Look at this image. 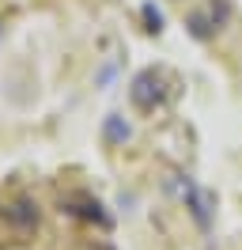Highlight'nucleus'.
<instances>
[{"mask_svg":"<svg viewBox=\"0 0 242 250\" xmlns=\"http://www.w3.org/2000/svg\"><path fill=\"white\" fill-rule=\"evenodd\" d=\"M129 95H133L136 110H144V114L155 110L159 103H163V80H159V72H155V68H144V72L133 80V91Z\"/></svg>","mask_w":242,"mask_h":250,"instance_id":"f257e3e1","label":"nucleus"},{"mask_svg":"<svg viewBox=\"0 0 242 250\" xmlns=\"http://www.w3.org/2000/svg\"><path fill=\"white\" fill-rule=\"evenodd\" d=\"M189 31H193V38H212V31H216V23H208V16H189Z\"/></svg>","mask_w":242,"mask_h":250,"instance_id":"7ed1b4c3","label":"nucleus"},{"mask_svg":"<svg viewBox=\"0 0 242 250\" xmlns=\"http://www.w3.org/2000/svg\"><path fill=\"white\" fill-rule=\"evenodd\" d=\"M106 141H110V144H121V141H129V125L121 122L118 114H110V118H106Z\"/></svg>","mask_w":242,"mask_h":250,"instance_id":"f03ea898","label":"nucleus"},{"mask_svg":"<svg viewBox=\"0 0 242 250\" xmlns=\"http://www.w3.org/2000/svg\"><path fill=\"white\" fill-rule=\"evenodd\" d=\"M144 16H148V23H151V31H163V16H159V12H155V8H144Z\"/></svg>","mask_w":242,"mask_h":250,"instance_id":"20e7f679","label":"nucleus"}]
</instances>
